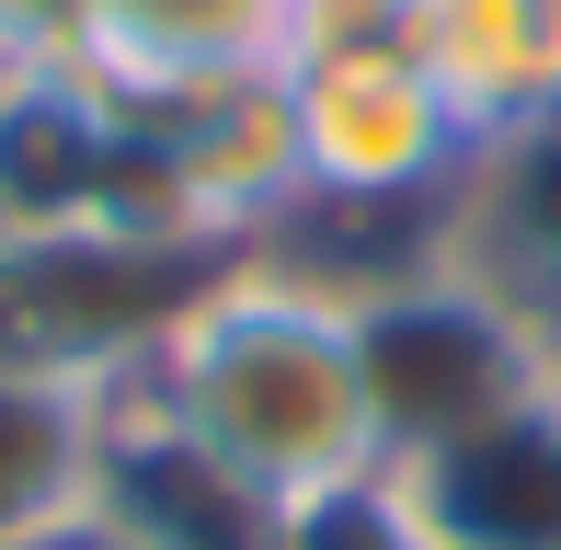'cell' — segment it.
<instances>
[{
    "label": "cell",
    "instance_id": "obj_1",
    "mask_svg": "<svg viewBox=\"0 0 561 550\" xmlns=\"http://www.w3.org/2000/svg\"><path fill=\"white\" fill-rule=\"evenodd\" d=\"M126 390L195 436L218 470H241L264 505H310V493L378 482V424L355 379V310L321 264L275 253H218L161 333L126 356Z\"/></svg>",
    "mask_w": 561,
    "mask_h": 550
},
{
    "label": "cell",
    "instance_id": "obj_2",
    "mask_svg": "<svg viewBox=\"0 0 561 550\" xmlns=\"http://www.w3.org/2000/svg\"><path fill=\"white\" fill-rule=\"evenodd\" d=\"M275 69H287V104H298V161H310V207L287 230L401 218V230L447 241V184L470 161V127L401 46V0H298Z\"/></svg>",
    "mask_w": 561,
    "mask_h": 550
},
{
    "label": "cell",
    "instance_id": "obj_3",
    "mask_svg": "<svg viewBox=\"0 0 561 550\" xmlns=\"http://www.w3.org/2000/svg\"><path fill=\"white\" fill-rule=\"evenodd\" d=\"M344 310H355V379H367L378 470L424 459V447L470 436V424L516 413L527 390L561 379V344L504 287H481V275L447 264V253L344 287Z\"/></svg>",
    "mask_w": 561,
    "mask_h": 550
},
{
    "label": "cell",
    "instance_id": "obj_4",
    "mask_svg": "<svg viewBox=\"0 0 561 550\" xmlns=\"http://www.w3.org/2000/svg\"><path fill=\"white\" fill-rule=\"evenodd\" d=\"M126 184H138V115L104 69L92 58L0 69V218H12V241H126Z\"/></svg>",
    "mask_w": 561,
    "mask_h": 550
},
{
    "label": "cell",
    "instance_id": "obj_5",
    "mask_svg": "<svg viewBox=\"0 0 561 550\" xmlns=\"http://www.w3.org/2000/svg\"><path fill=\"white\" fill-rule=\"evenodd\" d=\"M424 550H561V379L390 470Z\"/></svg>",
    "mask_w": 561,
    "mask_h": 550
},
{
    "label": "cell",
    "instance_id": "obj_6",
    "mask_svg": "<svg viewBox=\"0 0 561 550\" xmlns=\"http://www.w3.org/2000/svg\"><path fill=\"white\" fill-rule=\"evenodd\" d=\"M115 402H126V367L0 356V550H35V539L92 528Z\"/></svg>",
    "mask_w": 561,
    "mask_h": 550
},
{
    "label": "cell",
    "instance_id": "obj_7",
    "mask_svg": "<svg viewBox=\"0 0 561 550\" xmlns=\"http://www.w3.org/2000/svg\"><path fill=\"white\" fill-rule=\"evenodd\" d=\"M447 264H470L481 287H504L527 321L561 344V104L527 127L481 138L447 184Z\"/></svg>",
    "mask_w": 561,
    "mask_h": 550
},
{
    "label": "cell",
    "instance_id": "obj_8",
    "mask_svg": "<svg viewBox=\"0 0 561 550\" xmlns=\"http://www.w3.org/2000/svg\"><path fill=\"white\" fill-rule=\"evenodd\" d=\"M92 528L115 550H275L287 505L218 470L195 436H172L161 413L126 390L115 402V447H104V493H92Z\"/></svg>",
    "mask_w": 561,
    "mask_h": 550
},
{
    "label": "cell",
    "instance_id": "obj_9",
    "mask_svg": "<svg viewBox=\"0 0 561 550\" xmlns=\"http://www.w3.org/2000/svg\"><path fill=\"white\" fill-rule=\"evenodd\" d=\"M401 46L447 92L470 149L561 104V0H401Z\"/></svg>",
    "mask_w": 561,
    "mask_h": 550
},
{
    "label": "cell",
    "instance_id": "obj_10",
    "mask_svg": "<svg viewBox=\"0 0 561 550\" xmlns=\"http://www.w3.org/2000/svg\"><path fill=\"white\" fill-rule=\"evenodd\" d=\"M287 46V0H92V46L115 92H184L218 69H264Z\"/></svg>",
    "mask_w": 561,
    "mask_h": 550
},
{
    "label": "cell",
    "instance_id": "obj_11",
    "mask_svg": "<svg viewBox=\"0 0 561 550\" xmlns=\"http://www.w3.org/2000/svg\"><path fill=\"white\" fill-rule=\"evenodd\" d=\"M275 550H424V528L401 516L390 470H378V482H344V493H310V505H287Z\"/></svg>",
    "mask_w": 561,
    "mask_h": 550
},
{
    "label": "cell",
    "instance_id": "obj_12",
    "mask_svg": "<svg viewBox=\"0 0 561 550\" xmlns=\"http://www.w3.org/2000/svg\"><path fill=\"white\" fill-rule=\"evenodd\" d=\"M92 46V0H0V69H58Z\"/></svg>",
    "mask_w": 561,
    "mask_h": 550
},
{
    "label": "cell",
    "instance_id": "obj_13",
    "mask_svg": "<svg viewBox=\"0 0 561 550\" xmlns=\"http://www.w3.org/2000/svg\"><path fill=\"white\" fill-rule=\"evenodd\" d=\"M35 550H115L104 528H69V539H35Z\"/></svg>",
    "mask_w": 561,
    "mask_h": 550
},
{
    "label": "cell",
    "instance_id": "obj_14",
    "mask_svg": "<svg viewBox=\"0 0 561 550\" xmlns=\"http://www.w3.org/2000/svg\"><path fill=\"white\" fill-rule=\"evenodd\" d=\"M0 264H12V218H0Z\"/></svg>",
    "mask_w": 561,
    "mask_h": 550
},
{
    "label": "cell",
    "instance_id": "obj_15",
    "mask_svg": "<svg viewBox=\"0 0 561 550\" xmlns=\"http://www.w3.org/2000/svg\"><path fill=\"white\" fill-rule=\"evenodd\" d=\"M287 12H298V0H287Z\"/></svg>",
    "mask_w": 561,
    "mask_h": 550
}]
</instances>
